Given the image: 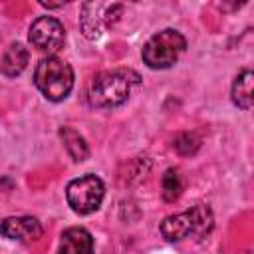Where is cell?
I'll return each instance as SVG.
<instances>
[{
	"instance_id": "1",
	"label": "cell",
	"mask_w": 254,
	"mask_h": 254,
	"mask_svg": "<svg viewBox=\"0 0 254 254\" xmlns=\"http://www.w3.org/2000/svg\"><path fill=\"white\" fill-rule=\"evenodd\" d=\"M141 77L133 69L119 67L101 71L93 77L89 85V103L97 109L119 107L129 99L133 85H137Z\"/></svg>"
},
{
	"instance_id": "2",
	"label": "cell",
	"mask_w": 254,
	"mask_h": 254,
	"mask_svg": "<svg viewBox=\"0 0 254 254\" xmlns=\"http://www.w3.org/2000/svg\"><path fill=\"white\" fill-rule=\"evenodd\" d=\"M34 83L46 99L62 101L73 87V69L67 62L56 56H48L38 64L34 71Z\"/></svg>"
},
{
	"instance_id": "3",
	"label": "cell",
	"mask_w": 254,
	"mask_h": 254,
	"mask_svg": "<svg viewBox=\"0 0 254 254\" xmlns=\"http://www.w3.org/2000/svg\"><path fill=\"white\" fill-rule=\"evenodd\" d=\"M214 218L206 204H196L185 212L171 214L161 222V234L169 242L183 240L187 236H204L212 230Z\"/></svg>"
},
{
	"instance_id": "4",
	"label": "cell",
	"mask_w": 254,
	"mask_h": 254,
	"mask_svg": "<svg viewBox=\"0 0 254 254\" xmlns=\"http://www.w3.org/2000/svg\"><path fill=\"white\" fill-rule=\"evenodd\" d=\"M187 50V40L179 30L167 28L157 32L143 46V62L151 69H167L171 67Z\"/></svg>"
},
{
	"instance_id": "5",
	"label": "cell",
	"mask_w": 254,
	"mask_h": 254,
	"mask_svg": "<svg viewBox=\"0 0 254 254\" xmlns=\"http://www.w3.org/2000/svg\"><path fill=\"white\" fill-rule=\"evenodd\" d=\"M105 196V185L95 175H83L79 179L69 181L65 189L67 204L77 214H91L101 206Z\"/></svg>"
},
{
	"instance_id": "6",
	"label": "cell",
	"mask_w": 254,
	"mask_h": 254,
	"mask_svg": "<svg viewBox=\"0 0 254 254\" xmlns=\"http://www.w3.org/2000/svg\"><path fill=\"white\" fill-rule=\"evenodd\" d=\"M123 12L121 4H103V2H85L81 6L79 28L87 40H97L105 28L113 26Z\"/></svg>"
},
{
	"instance_id": "7",
	"label": "cell",
	"mask_w": 254,
	"mask_h": 254,
	"mask_svg": "<svg viewBox=\"0 0 254 254\" xmlns=\"http://www.w3.org/2000/svg\"><path fill=\"white\" fill-rule=\"evenodd\" d=\"M28 38H30V44L36 50L54 54V52L62 50V46L65 42V30H64V24L58 18L40 16L38 20L32 22Z\"/></svg>"
},
{
	"instance_id": "8",
	"label": "cell",
	"mask_w": 254,
	"mask_h": 254,
	"mask_svg": "<svg viewBox=\"0 0 254 254\" xmlns=\"http://www.w3.org/2000/svg\"><path fill=\"white\" fill-rule=\"evenodd\" d=\"M44 228L38 218L34 216H8L0 222V234L10 240L18 242H30L38 240L42 236Z\"/></svg>"
},
{
	"instance_id": "9",
	"label": "cell",
	"mask_w": 254,
	"mask_h": 254,
	"mask_svg": "<svg viewBox=\"0 0 254 254\" xmlns=\"http://www.w3.org/2000/svg\"><path fill=\"white\" fill-rule=\"evenodd\" d=\"M60 254H93V238L81 226H71L62 232Z\"/></svg>"
},
{
	"instance_id": "10",
	"label": "cell",
	"mask_w": 254,
	"mask_h": 254,
	"mask_svg": "<svg viewBox=\"0 0 254 254\" xmlns=\"http://www.w3.org/2000/svg\"><path fill=\"white\" fill-rule=\"evenodd\" d=\"M28 60H30L28 50L22 44H12V46H8V50L0 58V71L6 77H16L26 69Z\"/></svg>"
},
{
	"instance_id": "11",
	"label": "cell",
	"mask_w": 254,
	"mask_h": 254,
	"mask_svg": "<svg viewBox=\"0 0 254 254\" xmlns=\"http://www.w3.org/2000/svg\"><path fill=\"white\" fill-rule=\"evenodd\" d=\"M252 81L254 75L250 69H242L234 83H232V101L240 109H250L252 107Z\"/></svg>"
},
{
	"instance_id": "12",
	"label": "cell",
	"mask_w": 254,
	"mask_h": 254,
	"mask_svg": "<svg viewBox=\"0 0 254 254\" xmlns=\"http://www.w3.org/2000/svg\"><path fill=\"white\" fill-rule=\"evenodd\" d=\"M60 137L69 153V157L75 161V163H81L89 157V147L85 143V139L73 129V127H62L60 129Z\"/></svg>"
},
{
	"instance_id": "13",
	"label": "cell",
	"mask_w": 254,
	"mask_h": 254,
	"mask_svg": "<svg viewBox=\"0 0 254 254\" xmlns=\"http://www.w3.org/2000/svg\"><path fill=\"white\" fill-rule=\"evenodd\" d=\"M185 190V177L179 169H167L161 179V194L167 202H175L181 198Z\"/></svg>"
},
{
	"instance_id": "14",
	"label": "cell",
	"mask_w": 254,
	"mask_h": 254,
	"mask_svg": "<svg viewBox=\"0 0 254 254\" xmlns=\"http://www.w3.org/2000/svg\"><path fill=\"white\" fill-rule=\"evenodd\" d=\"M173 147H175V151L179 155H185V157L187 155H194L198 151V147H200V137L194 135V133H181L175 139Z\"/></svg>"
}]
</instances>
